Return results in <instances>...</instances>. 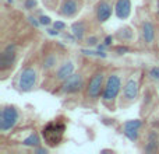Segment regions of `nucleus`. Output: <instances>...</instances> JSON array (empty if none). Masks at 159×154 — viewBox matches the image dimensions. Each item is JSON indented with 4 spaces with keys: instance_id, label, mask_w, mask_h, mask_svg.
<instances>
[{
    "instance_id": "nucleus-1",
    "label": "nucleus",
    "mask_w": 159,
    "mask_h": 154,
    "mask_svg": "<svg viewBox=\"0 0 159 154\" xmlns=\"http://www.w3.org/2000/svg\"><path fill=\"white\" fill-rule=\"evenodd\" d=\"M124 70H110L106 76V81H105L103 93H102L101 102L107 111H116L119 108V99H120V94L123 90L124 84Z\"/></svg>"
},
{
    "instance_id": "nucleus-2",
    "label": "nucleus",
    "mask_w": 159,
    "mask_h": 154,
    "mask_svg": "<svg viewBox=\"0 0 159 154\" xmlns=\"http://www.w3.org/2000/svg\"><path fill=\"white\" fill-rule=\"evenodd\" d=\"M143 70L134 69L126 76L123 90L119 99V108H130L140 99L141 85H143Z\"/></svg>"
},
{
    "instance_id": "nucleus-3",
    "label": "nucleus",
    "mask_w": 159,
    "mask_h": 154,
    "mask_svg": "<svg viewBox=\"0 0 159 154\" xmlns=\"http://www.w3.org/2000/svg\"><path fill=\"white\" fill-rule=\"evenodd\" d=\"M42 73L43 72H42L39 62L25 63L14 80L16 90H18L20 93H31V91L36 90L39 87V83H41Z\"/></svg>"
},
{
    "instance_id": "nucleus-4",
    "label": "nucleus",
    "mask_w": 159,
    "mask_h": 154,
    "mask_svg": "<svg viewBox=\"0 0 159 154\" xmlns=\"http://www.w3.org/2000/svg\"><path fill=\"white\" fill-rule=\"evenodd\" d=\"M107 72L102 67L93 70L87 79V84H85L84 90V102L87 107H95L102 98V93H103L105 81H106Z\"/></svg>"
},
{
    "instance_id": "nucleus-5",
    "label": "nucleus",
    "mask_w": 159,
    "mask_h": 154,
    "mask_svg": "<svg viewBox=\"0 0 159 154\" xmlns=\"http://www.w3.org/2000/svg\"><path fill=\"white\" fill-rule=\"evenodd\" d=\"M67 130V121L63 116H57L56 119H52L42 128L41 135L45 144L49 147H57L63 143L64 135Z\"/></svg>"
},
{
    "instance_id": "nucleus-6",
    "label": "nucleus",
    "mask_w": 159,
    "mask_h": 154,
    "mask_svg": "<svg viewBox=\"0 0 159 154\" xmlns=\"http://www.w3.org/2000/svg\"><path fill=\"white\" fill-rule=\"evenodd\" d=\"M22 119V112L17 105L3 104L0 109V133L7 136L18 128Z\"/></svg>"
},
{
    "instance_id": "nucleus-7",
    "label": "nucleus",
    "mask_w": 159,
    "mask_h": 154,
    "mask_svg": "<svg viewBox=\"0 0 159 154\" xmlns=\"http://www.w3.org/2000/svg\"><path fill=\"white\" fill-rule=\"evenodd\" d=\"M10 139L13 142H16V144L20 146L28 147V149H35V147L41 146L43 139L42 135L38 130L32 129V128H24V129H16L14 132H11Z\"/></svg>"
},
{
    "instance_id": "nucleus-8",
    "label": "nucleus",
    "mask_w": 159,
    "mask_h": 154,
    "mask_svg": "<svg viewBox=\"0 0 159 154\" xmlns=\"http://www.w3.org/2000/svg\"><path fill=\"white\" fill-rule=\"evenodd\" d=\"M85 84H87V77L82 72H74L67 80H64L57 87V91L55 93L60 94L63 97L77 95L80 93H84Z\"/></svg>"
},
{
    "instance_id": "nucleus-9",
    "label": "nucleus",
    "mask_w": 159,
    "mask_h": 154,
    "mask_svg": "<svg viewBox=\"0 0 159 154\" xmlns=\"http://www.w3.org/2000/svg\"><path fill=\"white\" fill-rule=\"evenodd\" d=\"M18 46L17 44H7L3 48L2 53H0V72H2L3 79H6V75L10 73L14 69V66L18 62Z\"/></svg>"
},
{
    "instance_id": "nucleus-10",
    "label": "nucleus",
    "mask_w": 159,
    "mask_h": 154,
    "mask_svg": "<svg viewBox=\"0 0 159 154\" xmlns=\"http://www.w3.org/2000/svg\"><path fill=\"white\" fill-rule=\"evenodd\" d=\"M75 72V63L73 59L67 58V59H63L60 62L56 70L49 76V79L52 80V85L53 87H59L64 80H67L73 73Z\"/></svg>"
},
{
    "instance_id": "nucleus-11",
    "label": "nucleus",
    "mask_w": 159,
    "mask_h": 154,
    "mask_svg": "<svg viewBox=\"0 0 159 154\" xmlns=\"http://www.w3.org/2000/svg\"><path fill=\"white\" fill-rule=\"evenodd\" d=\"M61 60H63V59H60V55H59V52H57L56 48H48L46 52L42 55L39 63H41L42 72L49 77L56 70V67L60 65Z\"/></svg>"
},
{
    "instance_id": "nucleus-12",
    "label": "nucleus",
    "mask_w": 159,
    "mask_h": 154,
    "mask_svg": "<svg viewBox=\"0 0 159 154\" xmlns=\"http://www.w3.org/2000/svg\"><path fill=\"white\" fill-rule=\"evenodd\" d=\"M115 3L116 0H98L95 3L93 16L98 24H105L107 20H110L112 14L115 13Z\"/></svg>"
},
{
    "instance_id": "nucleus-13",
    "label": "nucleus",
    "mask_w": 159,
    "mask_h": 154,
    "mask_svg": "<svg viewBox=\"0 0 159 154\" xmlns=\"http://www.w3.org/2000/svg\"><path fill=\"white\" fill-rule=\"evenodd\" d=\"M84 7V0H60L57 13L64 18H74Z\"/></svg>"
},
{
    "instance_id": "nucleus-14",
    "label": "nucleus",
    "mask_w": 159,
    "mask_h": 154,
    "mask_svg": "<svg viewBox=\"0 0 159 154\" xmlns=\"http://www.w3.org/2000/svg\"><path fill=\"white\" fill-rule=\"evenodd\" d=\"M144 128V122L141 119H130L126 121L121 126V132L123 135L129 139L130 142H138L141 137V130Z\"/></svg>"
},
{
    "instance_id": "nucleus-15",
    "label": "nucleus",
    "mask_w": 159,
    "mask_h": 154,
    "mask_svg": "<svg viewBox=\"0 0 159 154\" xmlns=\"http://www.w3.org/2000/svg\"><path fill=\"white\" fill-rule=\"evenodd\" d=\"M140 39L145 46H152L157 41V27L151 20H144L140 25Z\"/></svg>"
},
{
    "instance_id": "nucleus-16",
    "label": "nucleus",
    "mask_w": 159,
    "mask_h": 154,
    "mask_svg": "<svg viewBox=\"0 0 159 154\" xmlns=\"http://www.w3.org/2000/svg\"><path fill=\"white\" fill-rule=\"evenodd\" d=\"M115 14L121 21L129 18L131 16V0H116Z\"/></svg>"
},
{
    "instance_id": "nucleus-17",
    "label": "nucleus",
    "mask_w": 159,
    "mask_h": 154,
    "mask_svg": "<svg viewBox=\"0 0 159 154\" xmlns=\"http://www.w3.org/2000/svg\"><path fill=\"white\" fill-rule=\"evenodd\" d=\"M115 38L121 44H129V42H131L134 39V31H133L131 27L126 25V27L117 30V32L115 34Z\"/></svg>"
},
{
    "instance_id": "nucleus-18",
    "label": "nucleus",
    "mask_w": 159,
    "mask_h": 154,
    "mask_svg": "<svg viewBox=\"0 0 159 154\" xmlns=\"http://www.w3.org/2000/svg\"><path fill=\"white\" fill-rule=\"evenodd\" d=\"M71 30H73V34L77 39H84L88 34V27H87V22L82 21V20H78L75 21L74 24L71 25Z\"/></svg>"
},
{
    "instance_id": "nucleus-19",
    "label": "nucleus",
    "mask_w": 159,
    "mask_h": 154,
    "mask_svg": "<svg viewBox=\"0 0 159 154\" xmlns=\"http://www.w3.org/2000/svg\"><path fill=\"white\" fill-rule=\"evenodd\" d=\"M148 77L155 83H159V66H152L148 70Z\"/></svg>"
},
{
    "instance_id": "nucleus-20",
    "label": "nucleus",
    "mask_w": 159,
    "mask_h": 154,
    "mask_svg": "<svg viewBox=\"0 0 159 154\" xmlns=\"http://www.w3.org/2000/svg\"><path fill=\"white\" fill-rule=\"evenodd\" d=\"M35 4H36L35 0H28V2L25 3V7H27L28 10H32V8L35 7Z\"/></svg>"
},
{
    "instance_id": "nucleus-21",
    "label": "nucleus",
    "mask_w": 159,
    "mask_h": 154,
    "mask_svg": "<svg viewBox=\"0 0 159 154\" xmlns=\"http://www.w3.org/2000/svg\"><path fill=\"white\" fill-rule=\"evenodd\" d=\"M53 25H55L56 31H57V28H59V30H63V28L66 27V24H64V22H60V21H56V22H55V24H53Z\"/></svg>"
},
{
    "instance_id": "nucleus-22",
    "label": "nucleus",
    "mask_w": 159,
    "mask_h": 154,
    "mask_svg": "<svg viewBox=\"0 0 159 154\" xmlns=\"http://www.w3.org/2000/svg\"><path fill=\"white\" fill-rule=\"evenodd\" d=\"M41 22L42 24H49V18L48 17H41Z\"/></svg>"
},
{
    "instance_id": "nucleus-23",
    "label": "nucleus",
    "mask_w": 159,
    "mask_h": 154,
    "mask_svg": "<svg viewBox=\"0 0 159 154\" xmlns=\"http://www.w3.org/2000/svg\"><path fill=\"white\" fill-rule=\"evenodd\" d=\"M157 18H159V0H157Z\"/></svg>"
},
{
    "instance_id": "nucleus-24",
    "label": "nucleus",
    "mask_w": 159,
    "mask_h": 154,
    "mask_svg": "<svg viewBox=\"0 0 159 154\" xmlns=\"http://www.w3.org/2000/svg\"><path fill=\"white\" fill-rule=\"evenodd\" d=\"M89 2H95V0H89ZM96 2H98V0H96Z\"/></svg>"
}]
</instances>
